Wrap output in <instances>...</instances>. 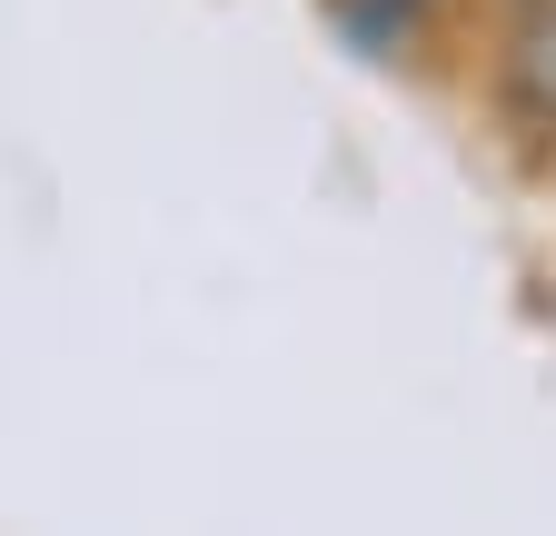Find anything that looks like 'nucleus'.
<instances>
[{
  "instance_id": "nucleus-1",
  "label": "nucleus",
  "mask_w": 556,
  "mask_h": 536,
  "mask_svg": "<svg viewBox=\"0 0 556 536\" xmlns=\"http://www.w3.org/2000/svg\"><path fill=\"white\" fill-rule=\"evenodd\" d=\"M477 90H486L507 140H527L536 159L556 150V0H497Z\"/></svg>"
},
{
  "instance_id": "nucleus-2",
  "label": "nucleus",
  "mask_w": 556,
  "mask_h": 536,
  "mask_svg": "<svg viewBox=\"0 0 556 536\" xmlns=\"http://www.w3.org/2000/svg\"><path fill=\"white\" fill-rule=\"evenodd\" d=\"M438 0H338V30H348V50H368V60H388L417 21H428Z\"/></svg>"
},
{
  "instance_id": "nucleus-3",
  "label": "nucleus",
  "mask_w": 556,
  "mask_h": 536,
  "mask_svg": "<svg viewBox=\"0 0 556 536\" xmlns=\"http://www.w3.org/2000/svg\"><path fill=\"white\" fill-rule=\"evenodd\" d=\"M546 169H556V150H546Z\"/></svg>"
}]
</instances>
